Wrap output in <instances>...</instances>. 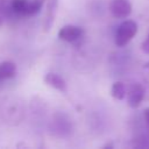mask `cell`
Masks as SVG:
<instances>
[{"mask_svg": "<svg viewBox=\"0 0 149 149\" xmlns=\"http://www.w3.org/2000/svg\"><path fill=\"white\" fill-rule=\"evenodd\" d=\"M143 116H144V120H146V122H147V125H148V127H149V107L144 109Z\"/></svg>", "mask_w": 149, "mask_h": 149, "instance_id": "4fadbf2b", "label": "cell"}, {"mask_svg": "<svg viewBox=\"0 0 149 149\" xmlns=\"http://www.w3.org/2000/svg\"><path fill=\"white\" fill-rule=\"evenodd\" d=\"M111 94L114 99L116 100H122L126 94H127V90H126V86L122 81H115L113 85H112V88H111Z\"/></svg>", "mask_w": 149, "mask_h": 149, "instance_id": "30bf717a", "label": "cell"}, {"mask_svg": "<svg viewBox=\"0 0 149 149\" xmlns=\"http://www.w3.org/2000/svg\"><path fill=\"white\" fill-rule=\"evenodd\" d=\"M109 12L116 19H126L132 13V3L129 0H112Z\"/></svg>", "mask_w": 149, "mask_h": 149, "instance_id": "277c9868", "label": "cell"}, {"mask_svg": "<svg viewBox=\"0 0 149 149\" xmlns=\"http://www.w3.org/2000/svg\"><path fill=\"white\" fill-rule=\"evenodd\" d=\"M136 33H137V23L133 20H125L116 28L114 35V42L120 48L125 47L132 41V38L136 35Z\"/></svg>", "mask_w": 149, "mask_h": 149, "instance_id": "6da1fadb", "label": "cell"}, {"mask_svg": "<svg viewBox=\"0 0 149 149\" xmlns=\"http://www.w3.org/2000/svg\"><path fill=\"white\" fill-rule=\"evenodd\" d=\"M112 147H113V144H111V143H109V144H106V146H104V148H112Z\"/></svg>", "mask_w": 149, "mask_h": 149, "instance_id": "9a60e30c", "label": "cell"}, {"mask_svg": "<svg viewBox=\"0 0 149 149\" xmlns=\"http://www.w3.org/2000/svg\"><path fill=\"white\" fill-rule=\"evenodd\" d=\"M16 74V65L12 61H5L0 63V80L13 78Z\"/></svg>", "mask_w": 149, "mask_h": 149, "instance_id": "ba28073f", "label": "cell"}, {"mask_svg": "<svg viewBox=\"0 0 149 149\" xmlns=\"http://www.w3.org/2000/svg\"><path fill=\"white\" fill-rule=\"evenodd\" d=\"M44 81H45V84H48L52 88H56V90H58L61 92H66V83L57 73H54V72L47 73L44 76Z\"/></svg>", "mask_w": 149, "mask_h": 149, "instance_id": "52a82bcc", "label": "cell"}, {"mask_svg": "<svg viewBox=\"0 0 149 149\" xmlns=\"http://www.w3.org/2000/svg\"><path fill=\"white\" fill-rule=\"evenodd\" d=\"M57 6H58V0H47V13H45V17L43 21L44 31L50 30L54 19H55V12H56Z\"/></svg>", "mask_w": 149, "mask_h": 149, "instance_id": "8992f818", "label": "cell"}, {"mask_svg": "<svg viewBox=\"0 0 149 149\" xmlns=\"http://www.w3.org/2000/svg\"><path fill=\"white\" fill-rule=\"evenodd\" d=\"M2 22H3V14H2L1 12H0V27H1Z\"/></svg>", "mask_w": 149, "mask_h": 149, "instance_id": "5bb4252c", "label": "cell"}, {"mask_svg": "<svg viewBox=\"0 0 149 149\" xmlns=\"http://www.w3.org/2000/svg\"><path fill=\"white\" fill-rule=\"evenodd\" d=\"M144 98V87L139 84H132L127 91V104L132 108H137Z\"/></svg>", "mask_w": 149, "mask_h": 149, "instance_id": "5b68a950", "label": "cell"}, {"mask_svg": "<svg viewBox=\"0 0 149 149\" xmlns=\"http://www.w3.org/2000/svg\"><path fill=\"white\" fill-rule=\"evenodd\" d=\"M83 34H84V30L81 27L74 26V24H65L59 29L58 37H59V40H62L64 42L73 43L76 41H78L79 38H81Z\"/></svg>", "mask_w": 149, "mask_h": 149, "instance_id": "3957f363", "label": "cell"}, {"mask_svg": "<svg viewBox=\"0 0 149 149\" xmlns=\"http://www.w3.org/2000/svg\"><path fill=\"white\" fill-rule=\"evenodd\" d=\"M0 5H2V0H0Z\"/></svg>", "mask_w": 149, "mask_h": 149, "instance_id": "2e32d148", "label": "cell"}, {"mask_svg": "<svg viewBox=\"0 0 149 149\" xmlns=\"http://www.w3.org/2000/svg\"><path fill=\"white\" fill-rule=\"evenodd\" d=\"M29 0H10L9 7L14 15L27 16V10L29 6Z\"/></svg>", "mask_w": 149, "mask_h": 149, "instance_id": "9c48e42d", "label": "cell"}, {"mask_svg": "<svg viewBox=\"0 0 149 149\" xmlns=\"http://www.w3.org/2000/svg\"><path fill=\"white\" fill-rule=\"evenodd\" d=\"M51 130L57 136H61V137L69 136L72 132L71 120L68 118V115H65L63 113L55 114L54 119L51 121Z\"/></svg>", "mask_w": 149, "mask_h": 149, "instance_id": "7a4b0ae2", "label": "cell"}, {"mask_svg": "<svg viewBox=\"0 0 149 149\" xmlns=\"http://www.w3.org/2000/svg\"><path fill=\"white\" fill-rule=\"evenodd\" d=\"M141 49H142V51H143V52L149 54V35H148V36H147V38L142 42V44H141Z\"/></svg>", "mask_w": 149, "mask_h": 149, "instance_id": "8fae6325", "label": "cell"}, {"mask_svg": "<svg viewBox=\"0 0 149 149\" xmlns=\"http://www.w3.org/2000/svg\"><path fill=\"white\" fill-rule=\"evenodd\" d=\"M31 1H33L40 9H42V6H43V3H44L47 0H31Z\"/></svg>", "mask_w": 149, "mask_h": 149, "instance_id": "7c38bea8", "label": "cell"}]
</instances>
